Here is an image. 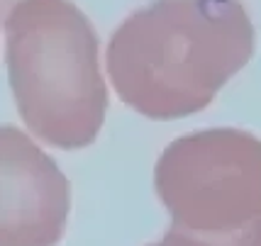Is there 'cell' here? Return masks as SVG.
I'll return each instance as SVG.
<instances>
[{
	"label": "cell",
	"mask_w": 261,
	"mask_h": 246,
	"mask_svg": "<svg viewBox=\"0 0 261 246\" xmlns=\"http://www.w3.org/2000/svg\"><path fill=\"white\" fill-rule=\"evenodd\" d=\"M254 46L239 0H151L113 32L105 71L127 107L164 122L205 110Z\"/></svg>",
	"instance_id": "obj_1"
},
{
	"label": "cell",
	"mask_w": 261,
	"mask_h": 246,
	"mask_svg": "<svg viewBox=\"0 0 261 246\" xmlns=\"http://www.w3.org/2000/svg\"><path fill=\"white\" fill-rule=\"evenodd\" d=\"M3 27L10 90L27 129L57 149L93 144L108 88L91 20L73 0H20Z\"/></svg>",
	"instance_id": "obj_2"
},
{
	"label": "cell",
	"mask_w": 261,
	"mask_h": 246,
	"mask_svg": "<svg viewBox=\"0 0 261 246\" xmlns=\"http://www.w3.org/2000/svg\"><path fill=\"white\" fill-rule=\"evenodd\" d=\"M173 227L229 232L261 217V139L244 129H200L173 139L154 168Z\"/></svg>",
	"instance_id": "obj_3"
},
{
	"label": "cell",
	"mask_w": 261,
	"mask_h": 246,
	"mask_svg": "<svg viewBox=\"0 0 261 246\" xmlns=\"http://www.w3.org/2000/svg\"><path fill=\"white\" fill-rule=\"evenodd\" d=\"M71 210V185L30 134L0 124V246H57Z\"/></svg>",
	"instance_id": "obj_4"
},
{
	"label": "cell",
	"mask_w": 261,
	"mask_h": 246,
	"mask_svg": "<svg viewBox=\"0 0 261 246\" xmlns=\"http://www.w3.org/2000/svg\"><path fill=\"white\" fill-rule=\"evenodd\" d=\"M149 246H261V217L229 232H193L173 227Z\"/></svg>",
	"instance_id": "obj_5"
},
{
	"label": "cell",
	"mask_w": 261,
	"mask_h": 246,
	"mask_svg": "<svg viewBox=\"0 0 261 246\" xmlns=\"http://www.w3.org/2000/svg\"><path fill=\"white\" fill-rule=\"evenodd\" d=\"M17 3H20V0H0V20H5V15H8Z\"/></svg>",
	"instance_id": "obj_6"
}]
</instances>
